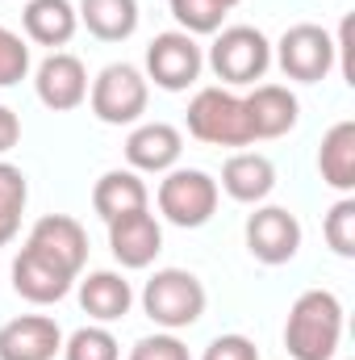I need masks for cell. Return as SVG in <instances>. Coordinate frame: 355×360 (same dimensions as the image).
<instances>
[{
  "mask_svg": "<svg viewBox=\"0 0 355 360\" xmlns=\"http://www.w3.org/2000/svg\"><path fill=\"white\" fill-rule=\"evenodd\" d=\"M343 340V302L330 289H305L284 323V348L293 360H335Z\"/></svg>",
  "mask_w": 355,
  "mask_h": 360,
  "instance_id": "1",
  "label": "cell"
},
{
  "mask_svg": "<svg viewBox=\"0 0 355 360\" xmlns=\"http://www.w3.org/2000/svg\"><path fill=\"white\" fill-rule=\"evenodd\" d=\"M188 134L209 147H251L247 101L230 89H201L188 101Z\"/></svg>",
  "mask_w": 355,
  "mask_h": 360,
  "instance_id": "2",
  "label": "cell"
},
{
  "mask_svg": "<svg viewBox=\"0 0 355 360\" xmlns=\"http://www.w3.org/2000/svg\"><path fill=\"white\" fill-rule=\"evenodd\" d=\"M205 285L201 276L188 269H159L147 285H142V310L155 327L163 331H184L205 314Z\"/></svg>",
  "mask_w": 355,
  "mask_h": 360,
  "instance_id": "3",
  "label": "cell"
},
{
  "mask_svg": "<svg viewBox=\"0 0 355 360\" xmlns=\"http://www.w3.org/2000/svg\"><path fill=\"white\" fill-rule=\"evenodd\" d=\"M209 68L217 80H226L234 89L255 84L272 68V42L255 25H226V30H217V38L209 46Z\"/></svg>",
  "mask_w": 355,
  "mask_h": 360,
  "instance_id": "4",
  "label": "cell"
},
{
  "mask_svg": "<svg viewBox=\"0 0 355 360\" xmlns=\"http://www.w3.org/2000/svg\"><path fill=\"white\" fill-rule=\"evenodd\" d=\"M147 101H151V84L134 63H109L88 89L92 113L105 126H134L147 113Z\"/></svg>",
  "mask_w": 355,
  "mask_h": 360,
  "instance_id": "5",
  "label": "cell"
},
{
  "mask_svg": "<svg viewBox=\"0 0 355 360\" xmlns=\"http://www.w3.org/2000/svg\"><path fill=\"white\" fill-rule=\"evenodd\" d=\"M217 197H222L217 180L201 168H172L159 180V214L184 231L205 226L217 210Z\"/></svg>",
  "mask_w": 355,
  "mask_h": 360,
  "instance_id": "6",
  "label": "cell"
},
{
  "mask_svg": "<svg viewBox=\"0 0 355 360\" xmlns=\"http://www.w3.org/2000/svg\"><path fill=\"white\" fill-rule=\"evenodd\" d=\"M276 63L288 80L297 84H318L330 76V68L339 63L335 59V38L314 25V21H301V25H288L276 42Z\"/></svg>",
  "mask_w": 355,
  "mask_h": 360,
  "instance_id": "7",
  "label": "cell"
},
{
  "mask_svg": "<svg viewBox=\"0 0 355 360\" xmlns=\"http://www.w3.org/2000/svg\"><path fill=\"white\" fill-rule=\"evenodd\" d=\"M201 68H205V51L184 30L155 34V42L147 46V80H155V89L163 92L192 89L201 80Z\"/></svg>",
  "mask_w": 355,
  "mask_h": 360,
  "instance_id": "8",
  "label": "cell"
},
{
  "mask_svg": "<svg viewBox=\"0 0 355 360\" xmlns=\"http://www.w3.org/2000/svg\"><path fill=\"white\" fill-rule=\"evenodd\" d=\"M247 252L260 264H288L301 252V222L284 205H255L247 218Z\"/></svg>",
  "mask_w": 355,
  "mask_h": 360,
  "instance_id": "9",
  "label": "cell"
},
{
  "mask_svg": "<svg viewBox=\"0 0 355 360\" xmlns=\"http://www.w3.org/2000/svg\"><path fill=\"white\" fill-rule=\"evenodd\" d=\"M105 226H109V252L121 269H151L155 256L163 252V226L151 210L121 214Z\"/></svg>",
  "mask_w": 355,
  "mask_h": 360,
  "instance_id": "10",
  "label": "cell"
},
{
  "mask_svg": "<svg viewBox=\"0 0 355 360\" xmlns=\"http://www.w3.org/2000/svg\"><path fill=\"white\" fill-rule=\"evenodd\" d=\"M76 281H80V276L72 269H63L59 260H51V256H42V252H34V248H21V252L13 256V289H17L25 302H34V306H55V302H63Z\"/></svg>",
  "mask_w": 355,
  "mask_h": 360,
  "instance_id": "11",
  "label": "cell"
},
{
  "mask_svg": "<svg viewBox=\"0 0 355 360\" xmlns=\"http://www.w3.org/2000/svg\"><path fill=\"white\" fill-rule=\"evenodd\" d=\"M34 92H38V101H42L46 109H55V113L80 109V105L88 101V72H84V63H80L76 55L55 51V55H46V59L38 63V72H34Z\"/></svg>",
  "mask_w": 355,
  "mask_h": 360,
  "instance_id": "12",
  "label": "cell"
},
{
  "mask_svg": "<svg viewBox=\"0 0 355 360\" xmlns=\"http://www.w3.org/2000/svg\"><path fill=\"white\" fill-rule=\"evenodd\" d=\"M63 352V331L51 314H21L0 327V360H55Z\"/></svg>",
  "mask_w": 355,
  "mask_h": 360,
  "instance_id": "13",
  "label": "cell"
},
{
  "mask_svg": "<svg viewBox=\"0 0 355 360\" xmlns=\"http://www.w3.org/2000/svg\"><path fill=\"white\" fill-rule=\"evenodd\" d=\"M25 248L59 260L63 269H72L76 276L88 264V231L72 214H46V218H38L34 231H29V239H25Z\"/></svg>",
  "mask_w": 355,
  "mask_h": 360,
  "instance_id": "14",
  "label": "cell"
},
{
  "mask_svg": "<svg viewBox=\"0 0 355 360\" xmlns=\"http://www.w3.org/2000/svg\"><path fill=\"white\" fill-rule=\"evenodd\" d=\"M184 155V134L168 122H142L126 139V164L134 172H172Z\"/></svg>",
  "mask_w": 355,
  "mask_h": 360,
  "instance_id": "15",
  "label": "cell"
},
{
  "mask_svg": "<svg viewBox=\"0 0 355 360\" xmlns=\"http://www.w3.org/2000/svg\"><path fill=\"white\" fill-rule=\"evenodd\" d=\"M243 101H247V117H251L255 143H260V139H280V134H288V130L297 126V117H301L297 96L284 89V84H255Z\"/></svg>",
  "mask_w": 355,
  "mask_h": 360,
  "instance_id": "16",
  "label": "cell"
},
{
  "mask_svg": "<svg viewBox=\"0 0 355 360\" xmlns=\"http://www.w3.org/2000/svg\"><path fill=\"white\" fill-rule=\"evenodd\" d=\"M217 188H226V197H234L243 205H260L276 188V164L267 155H260V151H234L226 160V168H222V184Z\"/></svg>",
  "mask_w": 355,
  "mask_h": 360,
  "instance_id": "17",
  "label": "cell"
},
{
  "mask_svg": "<svg viewBox=\"0 0 355 360\" xmlns=\"http://www.w3.org/2000/svg\"><path fill=\"white\" fill-rule=\"evenodd\" d=\"M80 306H84V314L96 319V323H117V319L130 314L134 289H130V281H126L121 272L96 269L80 281Z\"/></svg>",
  "mask_w": 355,
  "mask_h": 360,
  "instance_id": "18",
  "label": "cell"
},
{
  "mask_svg": "<svg viewBox=\"0 0 355 360\" xmlns=\"http://www.w3.org/2000/svg\"><path fill=\"white\" fill-rule=\"evenodd\" d=\"M21 25H25V38L38 42V46H67L80 30V13L72 0H29L25 13H21Z\"/></svg>",
  "mask_w": 355,
  "mask_h": 360,
  "instance_id": "19",
  "label": "cell"
},
{
  "mask_svg": "<svg viewBox=\"0 0 355 360\" xmlns=\"http://www.w3.org/2000/svg\"><path fill=\"white\" fill-rule=\"evenodd\" d=\"M147 201H151L147 180L138 176L134 168H113V172H105V176L96 180V188H92V210L105 222H113L121 214H134V210H147Z\"/></svg>",
  "mask_w": 355,
  "mask_h": 360,
  "instance_id": "20",
  "label": "cell"
},
{
  "mask_svg": "<svg viewBox=\"0 0 355 360\" xmlns=\"http://www.w3.org/2000/svg\"><path fill=\"white\" fill-rule=\"evenodd\" d=\"M318 172L330 188H339L343 197L355 193V122H335L322 139V151H318Z\"/></svg>",
  "mask_w": 355,
  "mask_h": 360,
  "instance_id": "21",
  "label": "cell"
},
{
  "mask_svg": "<svg viewBox=\"0 0 355 360\" xmlns=\"http://www.w3.org/2000/svg\"><path fill=\"white\" fill-rule=\"evenodd\" d=\"M80 25L100 42H126L138 30V0H80Z\"/></svg>",
  "mask_w": 355,
  "mask_h": 360,
  "instance_id": "22",
  "label": "cell"
},
{
  "mask_svg": "<svg viewBox=\"0 0 355 360\" xmlns=\"http://www.w3.org/2000/svg\"><path fill=\"white\" fill-rule=\"evenodd\" d=\"M25 201H29V184L25 172L8 160H0V248L17 239L21 231V214H25Z\"/></svg>",
  "mask_w": 355,
  "mask_h": 360,
  "instance_id": "23",
  "label": "cell"
},
{
  "mask_svg": "<svg viewBox=\"0 0 355 360\" xmlns=\"http://www.w3.org/2000/svg\"><path fill=\"white\" fill-rule=\"evenodd\" d=\"M243 0H168V8H172V17L180 21V30L184 34H217L222 30V21H226V13L230 8H239Z\"/></svg>",
  "mask_w": 355,
  "mask_h": 360,
  "instance_id": "24",
  "label": "cell"
},
{
  "mask_svg": "<svg viewBox=\"0 0 355 360\" xmlns=\"http://www.w3.org/2000/svg\"><path fill=\"white\" fill-rule=\"evenodd\" d=\"M63 360H121V348L105 323H92L63 340Z\"/></svg>",
  "mask_w": 355,
  "mask_h": 360,
  "instance_id": "25",
  "label": "cell"
},
{
  "mask_svg": "<svg viewBox=\"0 0 355 360\" xmlns=\"http://www.w3.org/2000/svg\"><path fill=\"white\" fill-rule=\"evenodd\" d=\"M322 235H326V248L343 260H355V197H339L322 222Z\"/></svg>",
  "mask_w": 355,
  "mask_h": 360,
  "instance_id": "26",
  "label": "cell"
},
{
  "mask_svg": "<svg viewBox=\"0 0 355 360\" xmlns=\"http://www.w3.org/2000/svg\"><path fill=\"white\" fill-rule=\"evenodd\" d=\"M29 72V46L21 34H13L8 25H0V89L21 84Z\"/></svg>",
  "mask_w": 355,
  "mask_h": 360,
  "instance_id": "27",
  "label": "cell"
},
{
  "mask_svg": "<svg viewBox=\"0 0 355 360\" xmlns=\"http://www.w3.org/2000/svg\"><path fill=\"white\" fill-rule=\"evenodd\" d=\"M130 360H192L188 348L176 340V331H159V335H147L130 348Z\"/></svg>",
  "mask_w": 355,
  "mask_h": 360,
  "instance_id": "28",
  "label": "cell"
},
{
  "mask_svg": "<svg viewBox=\"0 0 355 360\" xmlns=\"http://www.w3.org/2000/svg\"><path fill=\"white\" fill-rule=\"evenodd\" d=\"M201 360H260V348L247 335H217Z\"/></svg>",
  "mask_w": 355,
  "mask_h": 360,
  "instance_id": "29",
  "label": "cell"
},
{
  "mask_svg": "<svg viewBox=\"0 0 355 360\" xmlns=\"http://www.w3.org/2000/svg\"><path fill=\"white\" fill-rule=\"evenodd\" d=\"M17 143H21V117L8 105H0V155H8Z\"/></svg>",
  "mask_w": 355,
  "mask_h": 360,
  "instance_id": "30",
  "label": "cell"
}]
</instances>
